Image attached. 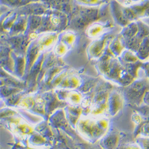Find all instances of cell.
Listing matches in <instances>:
<instances>
[{
    "label": "cell",
    "mask_w": 149,
    "mask_h": 149,
    "mask_svg": "<svg viewBox=\"0 0 149 149\" xmlns=\"http://www.w3.org/2000/svg\"><path fill=\"white\" fill-rule=\"evenodd\" d=\"M146 90L145 84L141 83L135 84L127 93L128 100L134 104L140 105L143 102L144 97L146 93Z\"/></svg>",
    "instance_id": "obj_1"
},
{
    "label": "cell",
    "mask_w": 149,
    "mask_h": 149,
    "mask_svg": "<svg viewBox=\"0 0 149 149\" xmlns=\"http://www.w3.org/2000/svg\"><path fill=\"white\" fill-rule=\"evenodd\" d=\"M118 137L115 134H110L108 137L105 139L104 141V145L107 149H115L117 145Z\"/></svg>",
    "instance_id": "obj_2"
},
{
    "label": "cell",
    "mask_w": 149,
    "mask_h": 149,
    "mask_svg": "<svg viewBox=\"0 0 149 149\" xmlns=\"http://www.w3.org/2000/svg\"><path fill=\"white\" fill-rule=\"evenodd\" d=\"M139 143L143 149H149V138L141 139Z\"/></svg>",
    "instance_id": "obj_3"
},
{
    "label": "cell",
    "mask_w": 149,
    "mask_h": 149,
    "mask_svg": "<svg viewBox=\"0 0 149 149\" xmlns=\"http://www.w3.org/2000/svg\"><path fill=\"white\" fill-rule=\"evenodd\" d=\"M140 111L143 115H145V116L149 118V106H145L141 107L140 109Z\"/></svg>",
    "instance_id": "obj_4"
},
{
    "label": "cell",
    "mask_w": 149,
    "mask_h": 149,
    "mask_svg": "<svg viewBox=\"0 0 149 149\" xmlns=\"http://www.w3.org/2000/svg\"><path fill=\"white\" fill-rule=\"evenodd\" d=\"M143 102L146 104V106H149V91H147L143 99Z\"/></svg>",
    "instance_id": "obj_5"
},
{
    "label": "cell",
    "mask_w": 149,
    "mask_h": 149,
    "mask_svg": "<svg viewBox=\"0 0 149 149\" xmlns=\"http://www.w3.org/2000/svg\"><path fill=\"white\" fill-rule=\"evenodd\" d=\"M119 149H140L139 147L136 146H125V147H122L119 148Z\"/></svg>",
    "instance_id": "obj_6"
},
{
    "label": "cell",
    "mask_w": 149,
    "mask_h": 149,
    "mask_svg": "<svg viewBox=\"0 0 149 149\" xmlns=\"http://www.w3.org/2000/svg\"><path fill=\"white\" fill-rule=\"evenodd\" d=\"M147 125L145 127V129H144V132L147 134V135H149V123H148V124H146Z\"/></svg>",
    "instance_id": "obj_7"
}]
</instances>
